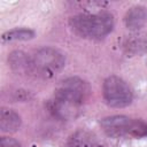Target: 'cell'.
I'll return each mask as SVG.
<instances>
[{
  "label": "cell",
  "instance_id": "cell-1",
  "mask_svg": "<svg viewBox=\"0 0 147 147\" xmlns=\"http://www.w3.org/2000/svg\"><path fill=\"white\" fill-rule=\"evenodd\" d=\"M71 31L83 39L102 40L115 28V20L107 10L85 11L72 15L68 21Z\"/></svg>",
  "mask_w": 147,
  "mask_h": 147
},
{
  "label": "cell",
  "instance_id": "cell-2",
  "mask_svg": "<svg viewBox=\"0 0 147 147\" xmlns=\"http://www.w3.org/2000/svg\"><path fill=\"white\" fill-rule=\"evenodd\" d=\"M101 130L110 138H147V122L127 115H109L99 122Z\"/></svg>",
  "mask_w": 147,
  "mask_h": 147
},
{
  "label": "cell",
  "instance_id": "cell-3",
  "mask_svg": "<svg viewBox=\"0 0 147 147\" xmlns=\"http://www.w3.org/2000/svg\"><path fill=\"white\" fill-rule=\"evenodd\" d=\"M67 57L63 52L52 46L38 48L31 55V75L49 79L63 70Z\"/></svg>",
  "mask_w": 147,
  "mask_h": 147
},
{
  "label": "cell",
  "instance_id": "cell-4",
  "mask_svg": "<svg viewBox=\"0 0 147 147\" xmlns=\"http://www.w3.org/2000/svg\"><path fill=\"white\" fill-rule=\"evenodd\" d=\"M92 88L87 80L79 76H71L60 83L53 96L83 109L86 102L90 100Z\"/></svg>",
  "mask_w": 147,
  "mask_h": 147
},
{
  "label": "cell",
  "instance_id": "cell-5",
  "mask_svg": "<svg viewBox=\"0 0 147 147\" xmlns=\"http://www.w3.org/2000/svg\"><path fill=\"white\" fill-rule=\"evenodd\" d=\"M102 98L107 106L119 109L129 107L134 94L126 80L117 75H110L102 83Z\"/></svg>",
  "mask_w": 147,
  "mask_h": 147
},
{
  "label": "cell",
  "instance_id": "cell-6",
  "mask_svg": "<svg viewBox=\"0 0 147 147\" xmlns=\"http://www.w3.org/2000/svg\"><path fill=\"white\" fill-rule=\"evenodd\" d=\"M67 147H106L96 134L86 130L78 129L74 131L67 139Z\"/></svg>",
  "mask_w": 147,
  "mask_h": 147
},
{
  "label": "cell",
  "instance_id": "cell-7",
  "mask_svg": "<svg viewBox=\"0 0 147 147\" xmlns=\"http://www.w3.org/2000/svg\"><path fill=\"white\" fill-rule=\"evenodd\" d=\"M123 23L130 31L140 30L147 23V8L142 5L131 6L124 14Z\"/></svg>",
  "mask_w": 147,
  "mask_h": 147
},
{
  "label": "cell",
  "instance_id": "cell-8",
  "mask_svg": "<svg viewBox=\"0 0 147 147\" xmlns=\"http://www.w3.org/2000/svg\"><path fill=\"white\" fill-rule=\"evenodd\" d=\"M22 126V117L14 109L2 107L0 110V129L3 133H14Z\"/></svg>",
  "mask_w": 147,
  "mask_h": 147
},
{
  "label": "cell",
  "instance_id": "cell-9",
  "mask_svg": "<svg viewBox=\"0 0 147 147\" xmlns=\"http://www.w3.org/2000/svg\"><path fill=\"white\" fill-rule=\"evenodd\" d=\"M36 37V31L26 28V26H20V28H13L10 30L5 31L1 34V42L5 44H11L17 41H29Z\"/></svg>",
  "mask_w": 147,
  "mask_h": 147
},
{
  "label": "cell",
  "instance_id": "cell-10",
  "mask_svg": "<svg viewBox=\"0 0 147 147\" xmlns=\"http://www.w3.org/2000/svg\"><path fill=\"white\" fill-rule=\"evenodd\" d=\"M9 65L13 70L23 74H31V56L23 51H14L8 56Z\"/></svg>",
  "mask_w": 147,
  "mask_h": 147
},
{
  "label": "cell",
  "instance_id": "cell-11",
  "mask_svg": "<svg viewBox=\"0 0 147 147\" xmlns=\"http://www.w3.org/2000/svg\"><path fill=\"white\" fill-rule=\"evenodd\" d=\"M0 147H23V146L17 139L7 137V136H2L0 138Z\"/></svg>",
  "mask_w": 147,
  "mask_h": 147
}]
</instances>
